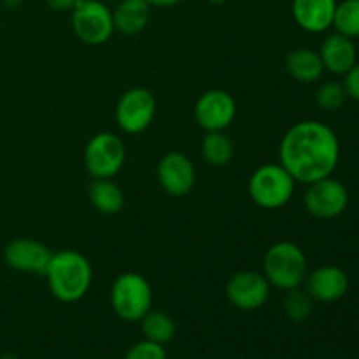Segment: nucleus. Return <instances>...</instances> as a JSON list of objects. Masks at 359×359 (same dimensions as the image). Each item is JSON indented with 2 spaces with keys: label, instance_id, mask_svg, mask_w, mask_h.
I'll return each mask as SVG.
<instances>
[{
  "label": "nucleus",
  "instance_id": "nucleus-1",
  "mask_svg": "<svg viewBox=\"0 0 359 359\" xmlns=\"http://www.w3.org/2000/svg\"><path fill=\"white\" fill-rule=\"evenodd\" d=\"M340 161V140L328 125L316 119L298 121L284 133L279 163L300 184L333 175Z\"/></svg>",
  "mask_w": 359,
  "mask_h": 359
},
{
  "label": "nucleus",
  "instance_id": "nucleus-2",
  "mask_svg": "<svg viewBox=\"0 0 359 359\" xmlns=\"http://www.w3.org/2000/svg\"><path fill=\"white\" fill-rule=\"evenodd\" d=\"M53 297L62 304L83 300L93 284V266L90 259L76 249L53 252L44 273Z\"/></svg>",
  "mask_w": 359,
  "mask_h": 359
},
{
  "label": "nucleus",
  "instance_id": "nucleus-3",
  "mask_svg": "<svg viewBox=\"0 0 359 359\" xmlns=\"http://www.w3.org/2000/svg\"><path fill=\"white\" fill-rule=\"evenodd\" d=\"M309 273V262L304 249L290 241L270 245L263 256V276L270 286L280 291L302 287Z\"/></svg>",
  "mask_w": 359,
  "mask_h": 359
},
{
  "label": "nucleus",
  "instance_id": "nucleus-4",
  "mask_svg": "<svg viewBox=\"0 0 359 359\" xmlns=\"http://www.w3.org/2000/svg\"><path fill=\"white\" fill-rule=\"evenodd\" d=\"M112 312L125 323H139L153 309L149 280L137 272H123L109 291Z\"/></svg>",
  "mask_w": 359,
  "mask_h": 359
},
{
  "label": "nucleus",
  "instance_id": "nucleus-5",
  "mask_svg": "<svg viewBox=\"0 0 359 359\" xmlns=\"http://www.w3.org/2000/svg\"><path fill=\"white\" fill-rule=\"evenodd\" d=\"M297 181L280 163H265L249 177L248 191L252 202L266 210H276L293 198Z\"/></svg>",
  "mask_w": 359,
  "mask_h": 359
},
{
  "label": "nucleus",
  "instance_id": "nucleus-6",
  "mask_svg": "<svg viewBox=\"0 0 359 359\" xmlns=\"http://www.w3.org/2000/svg\"><path fill=\"white\" fill-rule=\"evenodd\" d=\"M70 23L76 37L88 46H102L116 32L112 11L102 0H79L70 11Z\"/></svg>",
  "mask_w": 359,
  "mask_h": 359
},
{
  "label": "nucleus",
  "instance_id": "nucleus-7",
  "mask_svg": "<svg viewBox=\"0 0 359 359\" xmlns=\"http://www.w3.org/2000/svg\"><path fill=\"white\" fill-rule=\"evenodd\" d=\"M126 160L125 142L112 132L95 133L84 147V167L93 179H112Z\"/></svg>",
  "mask_w": 359,
  "mask_h": 359
},
{
  "label": "nucleus",
  "instance_id": "nucleus-8",
  "mask_svg": "<svg viewBox=\"0 0 359 359\" xmlns=\"http://www.w3.org/2000/svg\"><path fill=\"white\" fill-rule=\"evenodd\" d=\"M154 116H156V98L147 88H130L116 104V123L119 130L128 135H139L146 132L153 125Z\"/></svg>",
  "mask_w": 359,
  "mask_h": 359
},
{
  "label": "nucleus",
  "instance_id": "nucleus-9",
  "mask_svg": "<svg viewBox=\"0 0 359 359\" xmlns=\"http://www.w3.org/2000/svg\"><path fill=\"white\" fill-rule=\"evenodd\" d=\"M349 205V191L333 175L307 184L304 193V207L318 219H335L346 212Z\"/></svg>",
  "mask_w": 359,
  "mask_h": 359
},
{
  "label": "nucleus",
  "instance_id": "nucleus-10",
  "mask_svg": "<svg viewBox=\"0 0 359 359\" xmlns=\"http://www.w3.org/2000/svg\"><path fill=\"white\" fill-rule=\"evenodd\" d=\"M193 114L203 132H224L235 121L237 104L228 91L212 88L200 95Z\"/></svg>",
  "mask_w": 359,
  "mask_h": 359
},
{
  "label": "nucleus",
  "instance_id": "nucleus-11",
  "mask_svg": "<svg viewBox=\"0 0 359 359\" xmlns=\"http://www.w3.org/2000/svg\"><path fill=\"white\" fill-rule=\"evenodd\" d=\"M272 286L263 276L255 270H241L233 273L226 283V298L230 305L244 312H252L266 305Z\"/></svg>",
  "mask_w": 359,
  "mask_h": 359
},
{
  "label": "nucleus",
  "instance_id": "nucleus-12",
  "mask_svg": "<svg viewBox=\"0 0 359 359\" xmlns=\"http://www.w3.org/2000/svg\"><path fill=\"white\" fill-rule=\"evenodd\" d=\"M156 179L160 188L167 195L182 198L195 188L196 168L188 154L181 153V151H170L158 161Z\"/></svg>",
  "mask_w": 359,
  "mask_h": 359
},
{
  "label": "nucleus",
  "instance_id": "nucleus-13",
  "mask_svg": "<svg viewBox=\"0 0 359 359\" xmlns=\"http://www.w3.org/2000/svg\"><path fill=\"white\" fill-rule=\"evenodd\" d=\"M53 251L35 238H13L4 248V262L9 269L32 276H44Z\"/></svg>",
  "mask_w": 359,
  "mask_h": 359
},
{
  "label": "nucleus",
  "instance_id": "nucleus-14",
  "mask_svg": "<svg viewBox=\"0 0 359 359\" xmlns=\"http://www.w3.org/2000/svg\"><path fill=\"white\" fill-rule=\"evenodd\" d=\"M304 286L314 302L333 304L346 297L349 291V276L340 266L323 265L307 273Z\"/></svg>",
  "mask_w": 359,
  "mask_h": 359
},
{
  "label": "nucleus",
  "instance_id": "nucleus-15",
  "mask_svg": "<svg viewBox=\"0 0 359 359\" xmlns=\"http://www.w3.org/2000/svg\"><path fill=\"white\" fill-rule=\"evenodd\" d=\"M337 0H293L291 14L302 30L323 34L333 27Z\"/></svg>",
  "mask_w": 359,
  "mask_h": 359
},
{
  "label": "nucleus",
  "instance_id": "nucleus-16",
  "mask_svg": "<svg viewBox=\"0 0 359 359\" xmlns=\"http://www.w3.org/2000/svg\"><path fill=\"white\" fill-rule=\"evenodd\" d=\"M319 56L325 65V70L335 74V76H346L351 69L358 63V49L353 39L346 35L330 34L323 41L319 48Z\"/></svg>",
  "mask_w": 359,
  "mask_h": 359
},
{
  "label": "nucleus",
  "instance_id": "nucleus-17",
  "mask_svg": "<svg viewBox=\"0 0 359 359\" xmlns=\"http://www.w3.org/2000/svg\"><path fill=\"white\" fill-rule=\"evenodd\" d=\"M116 32L123 35H137L151 20V6L146 0H121L112 11Z\"/></svg>",
  "mask_w": 359,
  "mask_h": 359
},
{
  "label": "nucleus",
  "instance_id": "nucleus-18",
  "mask_svg": "<svg viewBox=\"0 0 359 359\" xmlns=\"http://www.w3.org/2000/svg\"><path fill=\"white\" fill-rule=\"evenodd\" d=\"M286 70L294 81L312 84L325 74V65L318 51L311 48H297L286 56Z\"/></svg>",
  "mask_w": 359,
  "mask_h": 359
},
{
  "label": "nucleus",
  "instance_id": "nucleus-19",
  "mask_svg": "<svg viewBox=\"0 0 359 359\" xmlns=\"http://www.w3.org/2000/svg\"><path fill=\"white\" fill-rule=\"evenodd\" d=\"M88 198L91 207L104 216H114L125 205V195L112 179H93L88 188Z\"/></svg>",
  "mask_w": 359,
  "mask_h": 359
},
{
  "label": "nucleus",
  "instance_id": "nucleus-20",
  "mask_svg": "<svg viewBox=\"0 0 359 359\" xmlns=\"http://www.w3.org/2000/svg\"><path fill=\"white\" fill-rule=\"evenodd\" d=\"M200 153L210 167H226L235 156V144L226 132H205L200 144Z\"/></svg>",
  "mask_w": 359,
  "mask_h": 359
},
{
  "label": "nucleus",
  "instance_id": "nucleus-21",
  "mask_svg": "<svg viewBox=\"0 0 359 359\" xmlns=\"http://www.w3.org/2000/svg\"><path fill=\"white\" fill-rule=\"evenodd\" d=\"M139 323L144 339L151 340L154 344H160V346L170 344L174 340L175 332H177L175 321L163 311H154V309H151Z\"/></svg>",
  "mask_w": 359,
  "mask_h": 359
},
{
  "label": "nucleus",
  "instance_id": "nucleus-22",
  "mask_svg": "<svg viewBox=\"0 0 359 359\" xmlns=\"http://www.w3.org/2000/svg\"><path fill=\"white\" fill-rule=\"evenodd\" d=\"M333 28L353 41L359 37V0H342L337 4Z\"/></svg>",
  "mask_w": 359,
  "mask_h": 359
},
{
  "label": "nucleus",
  "instance_id": "nucleus-23",
  "mask_svg": "<svg viewBox=\"0 0 359 359\" xmlns=\"http://www.w3.org/2000/svg\"><path fill=\"white\" fill-rule=\"evenodd\" d=\"M283 307L287 319L294 323H304L312 316L314 300L304 287H294V290L286 291Z\"/></svg>",
  "mask_w": 359,
  "mask_h": 359
},
{
  "label": "nucleus",
  "instance_id": "nucleus-24",
  "mask_svg": "<svg viewBox=\"0 0 359 359\" xmlns=\"http://www.w3.org/2000/svg\"><path fill=\"white\" fill-rule=\"evenodd\" d=\"M349 95H347L344 83L339 81H326L321 86L316 90V105L325 112L339 111L344 104L347 102Z\"/></svg>",
  "mask_w": 359,
  "mask_h": 359
},
{
  "label": "nucleus",
  "instance_id": "nucleus-25",
  "mask_svg": "<svg viewBox=\"0 0 359 359\" xmlns=\"http://www.w3.org/2000/svg\"><path fill=\"white\" fill-rule=\"evenodd\" d=\"M123 359H167V349L165 346L144 339L133 344Z\"/></svg>",
  "mask_w": 359,
  "mask_h": 359
},
{
  "label": "nucleus",
  "instance_id": "nucleus-26",
  "mask_svg": "<svg viewBox=\"0 0 359 359\" xmlns=\"http://www.w3.org/2000/svg\"><path fill=\"white\" fill-rule=\"evenodd\" d=\"M344 86L349 98L359 102V62L344 76Z\"/></svg>",
  "mask_w": 359,
  "mask_h": 359
},
{
  "label": "nucleus",
  "instance_id": "nucleus-27",
  "mask_svg": "<svg viewBox=\"0 0 359 359\" xmlns=\"http://www.w3.org/2000/svg\"><path fill=\"white\" fill-rule=\"evenodd\" d=\"M79 0H46V6L55 13H70Z\"/></svg>",
  "mask_w": 359,
  "mask_h": 359
},
{
  "label": "nucleus",
  "instance_id": "nucleus-28",
  "mask_svg": "<svg viewBox=\"0 0 359 359\" xmlns=\"http://www.w3.org/2000/svg\"><path fill=\"white\" fill-rule=\"evenodd\" d=\"M151 7H174L184 0H146Z\"/></svg>",
  "mask_w": 359,
  "mask_h": 359
},
{
  "label": "nucleus",
  "instance_id": "nucleus-29",
  "mask_svg": "<svg viewBox=\"0 0 359 359\" xmlns=\"http://www.w3.org/2000/svg\"><path fill=\"white\" fill-rule=\"evenodd\" d=\"M4 4H6V6H9V7H16V6H20L21 0H4Z\"/></svg>",
  "mask_w": 359,
  "mask_h": 359
},
{
  "label": "nucleus",
  "instance_id": "nucleus-30",
  "mask_svg": "<svg viewBox=\"0 0 359 359\" xmlns=\"http://www.w3.org/2000/svg\"><path fill=\"white\" fill-rule=\"evenodd\" d=\"M209 4H212V6H223V4H226L228 0H207Z\"/></svg>",
  "mask_w": 359,
  "mask_h": 359
},
{
  "label": "nucleus",
  "instance_id": "nucleus-31",
  "mask_svg": "<svg viewBox=\"0 0 359 359\" xmlns=\"http://www.w3.org/2000/svg\"><path fill=\"white\" fill-rule=\"evenodd\" d=\"M102 2H112V0H102Z\"/></svg>",
  "mask_w": 359,
  "mask_h": 359
}]
</instances>
